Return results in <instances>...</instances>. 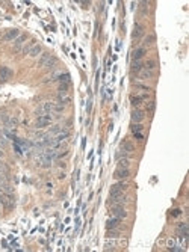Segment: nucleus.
I'll use <instances>...</instances> for the list:
<instances>
[{
    "mask_svg": "<svg viewBox=\"0 0 189 252\" xmlns=\"http://www.w3.org/2000/svg\"><path fill=\"white\" fill-rule=\"evenodd\" d=\"M127 187V183L124 181V180H121L119 183L114 184L112 187H110V192H109V196L110 198H118V196L123 195V192H124V189Z\"/></svg>",
    "mask_w": 189,
    "mask_h": 252,
    "instance_id": "1",
    "label": "nucleus"
},
{
    "mask_svg": "<svg viewBox=\"0 0 189 252\" xmlns=\"http://www.w3.org/2000/svg\"><path fill=\"white\" fill-rule=\"evenodd\" d=\"M0 199H2V206L8 210H12L15 207V198L12 193H5V195H0Z\"/></svg>",
    "mask_w": 189,
    "mask_h": 252,
    "instance_id": "2",
    "label": "nucleus"
},
{
    "mask_svg": "<svg viewBox=\"0 0 189 252\" xmlns=\"http://www.w3.org/2000/svg\"><path fill=\"white\" fill-rule=\"evenodd\" d=\"M52 126V116L50 115H43V116H38L35 121V127L36 128H44V127Z\"/></svg>",
    "mask_w": 189,
    "mask_h": 252,
    "instance_id": "3",
    "label": "nucleus"
},
{
    "mask_svg": "<svg viewBox=\"0 0 189 252\" xmlns=\"http://www.w3.org/2000/svg\"><path fill=\"white\" fill-rule=\"evenodd\" d=\"M148 100V94H133L130 95V103L133 106H139L142 101H147Z\"/></svg>",
    "mask_w": 189,
    "mask_h": 252,
    "instance_id": "4",
    "label": "nucleus"
},
{
    "mask_svg": "<svg viewBox=\"0 0 189 252\" xmlns=\"http://www.w3.org/2000/svg\"><path fill=\"white\" fill-rule=\"evenodd\" d=\"M110 211H112V214H114L115 218H118V219H124L127 216V211L124 210L123 206H114V208H112Z\"/></svg>",
    "mask_w": 189,
    "mask_h": 252,
    "instance_id": "5",
    "label": "nucleus"
},
{
    "mask_svg": "<svg viewBox=\"0 0 189 252\" xmlns=\"http://www.w3.org/2000/svg\"><path fill=\"white\" fill-rule=\"evenodd\" d=\"M20 30L18 29H11V30H8L6 33H5V36H3V39L6 41V42H9V41H15L18 36H20Z\"/></svg>",
    "mask_w": 189,
    "mask_h": 252,
    "instance_id": "6",
    "label": "nucleus"
},
{
    "mask_svg": "<svg viewBox=\"0 0 189 252\" xmlns=\"http://www.w3.org/2000/svg\"><path fill=\"white\" fill-rule=\"evenodd\" d=\"M130 177V171L129 169H123V168H118L117 171L114 172V178L117 180H126Z\"/></svg>",
    "mask_w": 189,
    "mask_h": 252,
    "instance_id": "7",
    "label": "nucleus"
},
{
    "mask_svg": "<svg viewBox=\"0 0 189 252\" xmlns=\"http://www.w3.org/2000/svg\"><path fill=\"white\" fill-rule=\"evenodd\" d=\"M177 234H178V237H188L189 228H188V223H186V222H180V223H178Z\"/></svg>",
    "mask_w": 189,
    "mask_h": 252,
    "instance_id": "8",
    "label": "nucleus"
},
{
    "mask_svg": "<svg viewBox=\"0 0 189 252\" xmlns=\"http://www.w3.org/2000/svg\"><path fill=\"white\" fill-rule=\"evenodd\" d=\"M0 190L5 193H14V189L11 187V184L8 183L3 177H0Z\"/></svg>",
    "mask_w": 189,
    "mask_h": 252,
    "instance_id": "9",
    "label": "nucleus"
},
{
    "mask_svg": "<svg viewBox=\"0 0 189 252\" xmlns=\"http://www.w3.org/2000/svg\"><path fill=\"white\" fill-rule=\"evenodd\" d=\"M12 74H14V73H12L11 68L3 67V65L0 67V79H2V80H8V79H11Z\"/></svg>",
    "mask_w": 189,
    "mask_h": 252,
    "instance_id": "10",
    "label": "nucleus"
},
{
    "mask_svg": "<svg viewBox=\"0 0 189 252\" xmlns=\"http://www.w3.org/2000/svg\"><path fill=\"white\" fill-rule=\"evenodd\" d=\"M144 118H145V115H144V112L139 110V109H135V110L132 112V121H133V122H142Z\"/></svg>",
    "mask_w": 189,
    "mask_h": 252,
    "instance_id": "11",
    "label": "nucleus"
},
{
    "mask_svg": "<svg viewBox=\"0 0 189 252\" xmlns=\"http://www.w3.org/2000/svg\"><path fill=\"white\" fill-rule=\"evenodd\" d=\"M38 165H39L41 168H50V165H52V159L43 153V154H41V157L38 159Z\"/></svg>",
    "mask_w": 189,
    "mask_h": 252,
    "instance_id": "12",
    "label": "nucleus"
},
{
    "mask_svg": "<svg viewBox=\"0 0 189 252\" xmlns=\"http://www.w3.org/2000/svg\"><path fill=\"white\" fill-rule=\"evenodd\" d=\"M141 36H144V27L139 26V24H135L133 32H132V38H133V39H139Z\"/></svg>",
    "mask_w": 189,
    "mask_h": 252,
    "instance_id": "13",
    "label": "nucleus"
},
{
    "mask_svg": "<svg viewBox=\"0 0 189 252\" xmlns=\"http://www.w3.org/2000/svg\"><path fill=\"white\" fill-rule=\"evenodd\" d=\"M144 56H145V47H139V48H136L132 53V59L133 60H141Z\"/></svg>",
    "mask_w": 189,
    "mask_h": 252,
    "instance_id": "14",
    "label": "nucleus"
},
{
    "mask_svg": "<svg viewBox=\"0 0 189 252\" xmlns=\"http://www.w3.org/2000/svg\"><path fill=\"white\" fill-rule=\"evenodd\" d=\"M67 138H70V131H67V130H62L61 133H58L56 136H53V140L56 142V144H61L62 140H65Z\"/></svg>",
    "mask_w": 189,
    "mask_h": 252,
    "instance_id": "15",
    "label": "nucleus"
},
{
    "mask_svg": "<svg viewBox=\"0 0 189 252\" xmlns=\"http://www.w3.org/2000/svg\"><path fill=\"white\" fill-rule=\"evenodd\" d=\"M121 151H124V153H132L133 149H135V145L130 142V140H123L121 142V147H119Z\"/></svg>",
    "mask_w": 189,
    "mask_h": 252,
    "instance_id": "16",
    "label": "nucleus"
},
{
    "mask_svg": "<svg viewBox=\"0 0 189 252\" xmlns=\"http://www.w3.org/2000/svg\"><path fill=\"white\" fill-rule=\"evenodd\" d=\"M119 222H121V219L118 218H110L109 220L106 222V228L107 229H114V228H118V225H119Z\"/></svg>",
    "mask_w": 189,
    "mask_h": 252,
    "instance_id": "17",
    "label": "nucleus"
},
{
    "mask_svg": "<svg viewBox=\"0 0 189 252\" xmlns=\"http://www.w3.org/2000/svg\"><path fill=\"white\" fill-rule=\"evenodd\" d=\"M26 39H27V36H26V35H23V33L20 35V36L15 39V42H14V50H18L20 47L23 46V42L26 41Z\"/></svg>",
    "mask_w": 189,
    "mask_h": 252,
    "instance_id": "18",
    "label": "nucleus"
},
{
    "mask_svg": "<svg viewBox=\"0 0 189 252\" xmlns=\"http://www.w3.org/2000/svg\"><path fill=\"white\" fill-rule=\"evenodd\" d=\"M142 69H144V65H142L141 60H132V71H138V73H141Z\"/></svg>",
    "mask_w": 189,
    "mask_h": 252,
    "instance_id": "19",
    "label": "nucleus"
},
{
    "mask_svg": "<svg viewBox=\"0 0 189 252\" xmlns=\"http://www.w3.org/2000/svg\"><path fill=\"white\" fill-rule=\"evenodd\" d=\"M118 168H123V169H129V166H130V160L127 159V157H123V159H119L118 160Z\"/></svg>",
    "mask_w": 189,
    "mask_h": 252,
    "instance_id": "20",
    "label": "nucleus"
},
{
    "mask_svg": "<svg viewBox=\"0 0 189 252\" xmlns=\"http://www.w3.org/2000/svg\"><path fill=\"white\" fill-rule=\"evenodd\" d=\"M130 128H132V133H142V130H144V126H142L141 122H133Z\"/></svg>",
    "mask_w": 189,
    "mask_h": 252,
    "instance_id": "21",
    "label": "nucleus"
},
{
    "mask_svg": "<svg viewBox=\"0 0 189 252\" xmlns=\"http://www.w3.org/2000/svg\"><path fill=\"white\" fill-rule=\"evenodd\" d=\"M106 237H107V239H118V237H119V231H117V228L107 229Z\"/></svg>",
    "mask_w": 189,
    "mask_h": 252,
    "instance_id": "22",
    "label": "nucleus"
},
{
    "mask_svg": "<svg viewBox=\"0 0 189 252\" xmlns=\"http://www.w3.org/2000/svg\"><path fill=\"white\" fill-rule=\"evenodd\" d=\"M41 51H43V48H41V46H35V47H32V50L29 51V56L36 57V56H38V55H41Z\"/></svg>",
    "mask_w": 189,
    "mask_h": 252,
    "instance_id": "23",
    "label": "nucleus"
},
{
    "mask_svg": "<svg viewBox=\"0 0 189 252\" xmlns=\"http://www.w3.org/2000/svg\"><path fill=\"white\" fill-rule=\"evenodd\" d=\"M50 57H52V55H50V53H44V55L41 56V59L38 60V65H39V67H44V64L47 62Z\"/></svg>",
    "mask_w": 189,
    "mask_h": 252,
    "instance_id": "24",
    "label": "nucleus"
},
{
    "mask_svg": "<svg viewBox=\"0 0 189 252\" xmlns=\"http://www.w3.org/2000/svg\"><path fill=\"white\" fill-rule=\"evenodd\" d=\"M17 124H18V119H17V118H9V121L5 124V127H6V128H15Z\"/></svg>",
    "mask_w": 189,
    "mask_h": 252,
    "instance_id": "25",
    "label": "nucleus"
},
{
    "mask_svg": "<svg viewBox=\"0 0 189 252\" xmlns=\"http://www.w3.org/2000/svg\"><path fill=\"white\" fill-rule=\"evenodd\" d=\"M115 248H117V243L115 241H106L105 243V251H115Z\"/></svg>",
    "mask_w": 189,
    "mask_h": 252,
    "instance_id": "26",
    "label": "nucleus"
},
{
    "mask_svg": "<svg viewBox=\"0 0 189 252\" xmlns=\"http://www.w3.org/2000/svg\"><path fill=\"white\" fill-rule=\"evenodd\" d=\"M156 67H157V62H156V60H147V64H145L144 68H147L148 71H153Z\"/></svg>",
    "mask_w": 189,
    "mask_h": 252,
    "instance_id": "27",
    "label": "nucleus"
},
{
    "mask_svg": "<svg viewBox=\"0 0 189 252\" xmlns=\"http://www.w3.org/2000/svg\"><path fill=\"white\" fill-rule=\"evenodd\" d=\"M62 130H64V128H62V127H61V126H53V127H52V128H50V131H48V135H55V136H56V135H58V133H61Z\"/></svg>",
    "mask_w": 189,
    "mask_h": 252,
    "instance_id": "28",
    "label": "nucleus"
},
{
    "mask_svg": "<svg viewBox=\"0 0 189 252\" xmlns=\"http://www.w3.org/2000/svg\"><path fill=\"white\" fill-rule=\"evenodd\" d=\"M55 65H56V57H53V56L50 57L47 62L44 64V67H46V68H53Z\"/></svg>",
    "mask_w": 189,
    "mask_h": 252,
    "instance_id": "29",
    "label": "nucleus"
},
{
    "mask_svg": "<svg viewBox=\"0 0 189 252\" xmlns=\"http://www.w3.org/2000/svg\"><path fill=\"white\" fill-rule=\"evenodd\" d=\"M68 85H70V83H61V86H59V95H64V94H67V91H68Z\"/></svg>",
    "mask_w": 189,
    "mask_h": 252,
    "instance_id": "30",
    "label": "nucleus"
},
{
    "mask_svg": "<svg viewBox=\"0 0 189 252\" xmlns=\"http://www.w3.org/2000/svg\"><path fill=\"white\" fill-rule=\"evenodd\" d=\"M35 46H36L35 41H30V42H29V44H27V46H26V47L23 48V53H24V55H27V53H29V51L32 50V47H35Z\"/></svg>",
    "mask_w": 189,
    "mask_h": 252,
    "instance_id": "31",
    "label": "nucleus"
},
{
    "mask_svg": "<svg viewBox=\"0 0 189 252\" xmlns=\"http://www.w3.org/2000/svg\"><path fill=\"white\" fill-rule=\"evenodd\" d=\"M153 42H154V35H150V36H147V38H145V42H144V46L148 47V46H151Z\"/></svg>",
    "mask_w": 189,
    "mask_h": 252,
    "instance_id": "32",
    "label": "nucleus"
},
{
    "mask_svg": "<svg viewBox=\"0 0 189 252\" xmlns=\"http://www.w3.org/2000/svg\"><path fill=\"white\" fill-rule=\"evenodd\" d=\"M139 76H141L142 79H148V77L153 76V71H144V69H142L141 73H139Z\"/></svg>",
    "mask_w": 189,
    "mask_h": 252,
    "instance_id": "33",
    "label": "nucleus"
},
{
    "mask_svg": "<svg viewBox=\"0 0 189 252\" xmlns=\"http://www.w3.org/2000/svg\"><path fill=\"white\" fill-rule=\"evenodd\" d=\"M91 106H92V98L89 97V100H88V106H86V112H88V113L91 112Z\"/></svg>",
    "mask_w": 189,
    "mask_h": 252,
    "instance_id": "34",
    "label": "nucleus"
},
{
    "mask_svg": "<svg viewBox=\"0 0 189 252\" xmlns=\"http://www.w3.org/2000/svg\"><path fill=\"white\" fill-rule=\"evenodd\" d=\"M14 149H15V153H17V154H20V156H21V154H23V149L20 148V147H18V145H17V144H15V145H14Z\"/></svg>",
    "mask_w": 189,
    "mask_h": 252,
    "instance_id": "35",
    "label": "nucleus"
},
{
    "mask_svg": "<svg viewBox=\"0 0 189 252\" xmlns=\"http://www.w3.org/2000/svg\"><path fill=\"white\" fill-rule=\"evenodd\" d=\"M171 214L177 218V216H180V214H182V210H178V208H176V210H173V211H171Z\"/></svg>",
    "mask_w": 189,
    "mask_h": 252,
    "instance_id": "36",
    "label": "nucleus"
},
{
    "mask_svg": "<svg viewBox=\"0 0 189 252\" xmlns=\"http://www.w3.org/2000/svg\"><path fill=\"white\" fill-rule=\"evenodd\" d=\"M154 107H156V104H154V101H151V103H148V106H147V109H148L150 112H154Z\"/></svg>",
    "mask_w": 189,
    "mask_h": 252,
    "instance_id": "37",
    "label": "nucleus"
},
{
    "mask_svg": "<svg viewBox=\"0 0 189 252\" xmlns=\"http://www.w3.org/2000/svg\"><path fill=\"white\" fill-rule=\"evenodd\" d=\"M133 136H135V139H138V140H142V139H144V135H142V133H133Z\"/></svg>",
    "mask_w": 189,
    "mask_h": 252,
    "instance_id": "38",
    "label": "nucleus"
},
{
    "mask_svg": "<svg viewBox=\"0 0 189 252\" xmlns=\"http://www.w3.org/2000/svg\"><path fill=\"white\" fill-rule=\"evenodd\" d=\"M79 227H80V220H79V219H76V232L79 231Z\"/></svg>",
    "mask_w": 189,
    "mask_h": 252,
    "instance_id": "39",
    "label": "nucleus"
},
{
    "mask_svg": "<svg viewBox=\"0 0 189 252\" xmlns=\"http://www.w3.org/2000/svg\"><path fill=\"white\" fill-rule=\"evenodd\" d=\"M3 157V151H2V148H0V159Z\"/></svg>",
    "mask_w": 189,
    "mask_h": 252,
    "instance_id": "40",
    "label": "nucleus"
},
{
    "mask_svg": "<svg viewBox=\"0 0 189 252\" xmlns=\"http://www.w3.org/2000/svg\"><path fill=\"white\" fill-rule=\"evenodd\" d=\"M0 207H2V199H0Z\"/></svg>",
    "mask_w": 189,
    "mask_h": 252,
    "instance_id": "41",
    "label": "nucleus"
}]
</instances>
